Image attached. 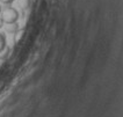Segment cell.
Returning a JSON list of instances; mask_svg holds the SVG:
<instances>
[{
	"label": "cell",
	"instance_id": "52a82bcc",
	"mask_svg": "<svg viewBox=\"0 0 123 117\" xmlns=\"http://www.w3.org/2000/svg\"><path fill=\"white\" fill-rule=\"evenodd\" d=\"M14 0H0V2L1 4H5V5H9V4H12Z\"/></svg>",
	"mask_w": 123,
	"mask_h": 117
},
{
	"label": "cell",
	"instance_id": "8992f818",
	"mask_svg": "<svg viewBox=\"0 0 123 117\" xmlns=\"http://www.w3.org/2000/svg\"><path fill=\"white\" fill-rule=\"evenodd\" d=\"M20 4L23 9H28L30 7V5H31V0H21Z\"/></svg>",
	"mask_w": 123,
	"mask_h": 117
},
{
	"label": "cell",
	"instance_id": "7a4b0ae2",
	"mask_svg": "<svg viewBox=\"0 0 123 117\" xmlns=\"http://www.w3.org/2000/svg\"><path fill=\"white\" fill-rule=\"evenodd\" d=\"M19 29H20L19 24H18L16 22H14V23H9V24L7 26L6 31H7V33H9V34H15V33H16Z\"/></svg>",
	"mask_w": 123,
	"mask_h": 117
},
{
	"label": "cell",
	"instance_id": "9c48e42d",
	"mask_svg": "<svg viewBox=\"0 0 123 117\" xmlns=\"http://www.w3.org/2000/svg\"><path fill=\"white\" fill-rule=\"evenodd\" d=\"M1 11H2V8H1V6H0V13H1Z\"/></svg>",
	"mask_w": 123,
	"mask_h": 117
},
{
	"label": "cell",
	"instance_id": "3957f363",
	"mask_svg": "<svg viewBox=\"0 0 123 117\" xmlns=\"http://www.w3.org/2000/svg\"><path fill=\"white\" fill-rule=\"evenodd\" d=\"M9 52H11V49L8 48V47H5L4 50L0 52V59L1 60H6L7 58H8V56H9Z\"/></svg>",
	"mask_w": 123,
	"mask_h": 117
},
{
	"label": "cell",
	"instance_id": "5b68a950",
	"mask_svg": "<svg viewBox=\"0 0 123 117\" xmlns=\"http://www.w3.org/2000/svg\"><path fill=\"white\" fill-rule=\"evenodd\" d=\"M5 47H6V37L2 33H0V52L4 50Z\"/></svg>",
	"mask_w": 123,
	"mask_h": 117
},
{
	"label": "cell",
	"instance_id": "6da1fadb",
	"mask_svg": "<svg viewBox=\"0 0 123 117\" xmlns=\"http://www.w3.org/2000/svg\"><path fill=\"white\" fill-rule=\"evenodd\" d=\"M0 14H1L0 18L2 19L4 23H7V24L14 23L19 19V12L13 7H5Z\"/></svg>",
	"mask_w": 123,
	"mask_h": 117
},
{
	"label": "cell",
	"instance_id": "277c9868",
	"mask_svg": "<svg viewBox=\"0 0 123 117\" xmlns=\"http://www.w3.org/2000/svg\"><path fill=\"white\" fill-rule=\"evenodd\" d=\"M25 33V29H19L15 34H14V43H18L22 38V35Z\"/></svg>",
	"mask_w": 123,
	"mask_h": 117
},
{
	"label": "cell",
	"instance_id": "ba28073f",
	"mask_svg": "<svg viewBox=\"0 0 123 117\" xmlns=\"http://www.w3.org/2000/svg\"><path fill=\"white\" fill-rule=\"evenodd\" d=\"M2 26H4V21H2V19L0 18V28L2 27Z\"/></svg>",
	"mask_w": 123,
	"mask_h": 117
}]
</instances>
